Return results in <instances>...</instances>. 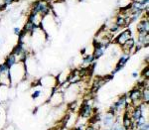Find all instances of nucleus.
<instances>
[{
    "label": "nucleus",
    "instance_id": "4468645a",
    "mask_svg": "<svg viewBox=\"0 0 149 130\" xmlns=\"http://www.w3.org/2000/svg\"><path fill=\"white\" fill-rule=\"evenodd\" d=\"M141 76H143L144 79H149V68H148V65L143 69L142 73H141Z\"/></svg>",
    "mask_w": 149,
    "mask_h": 130
},
{
    "label": "nucleus",
    "instance_id": "5701e85b",
    "mask_svg": "<svg viewBox=\"0 0 149 130\" xmlns=\"http://www.w3.org/2000/svg\"><path fill=\"white\" fill-rule=\"evenodd\" d=\"M103 130H110V128L109 129V128H107V129H103Z\"/></svg>",
    "mask_w": 149,
    "mask_h": 130
},
{
    "label": "nucleus",
    "instance_id": "9d476101",
    "mask_svg": "<svg viewBox=\"0 0 149 130\" xmlns=\"http://www.w3.org/2000/svg\"><path fill=\"white\" fill-rule=\"evenodd\" d=\"M93 62H95V57L93 56V54L92 55H86V56L84 57V59H83L84 67L91 66V65H92Z\"/></svg>",
    "mask_w": 149,
    "mask_h": 130
},
{
    "label": "nucleus",
    "instance_id": "423d86ee",
    "mask_svg": "<svg viewBox=\"0 0 149 130\" xmlns=\"http://www.w3.org/2000/svg\"><path fill=\"white\" fill-rule=\"evenodd\" d=\"M132 123H133V121H132L129 112H127V111L124 110V113H123V115H122V122H121V124L123 125L124 127H125L126 130H129V128H130V126H131Z\"/></svg>",
    "mask_w": 149,
    "mask_h": 130
},
{
    "label": "nucleus",
    "instance_id": "f257e3e1",
    "mask_svg": "<svg viewBox=\"0 0 149 130\" xmlns=\"http://www.w3.org/2000/svg\"><path fill=\"white\" fill-rule=\"evenodd\" d=\"M31 12L38 13V14H40L42 17H44V16L49 14L50 6L48 5V3H46V2H43V1H41V0H37V1H35L34 3H33Z\"/></svg>",
    "mask_w": 149,
    "mask_h": 130
},
{
    "label": "nucleus",
    "instance_id": "dca6fc26",
    "mask_svg": "<svg viewBox=\"0 0 149 130\" xmlns=\"http://www.w3.org/2000/svg\"><path fill=\"white\" fill-rule=\"evenodd\" d=\"M41 93H42V92H41V90H35L34 92L32 93V95H31V96H32L33 99H37L38 97H40Z\"/></svg>",
    "mask_w": 149,
    "mask_h": 130
},
{
    "label": "nucleus",
    "instance_id": "6ab92c4d",
    "mask_svg": "<svg viewBox=\"0 0 149 130\" xmlns=\"http://www.w3.org/2000/svg\"><path fill=\"white\" fill-rule=\"evenodd\" d=\"M13 32H14V34L18 36L19 34H20V32H21V29L19 27H14L13 28Z\"/></svg>",
    "mask_w": 149,
    "mask_h": 130
},
{
    "label": "nucleus",
    "instance_id": "f3484780",
    "mask_svg": "<svg viewBox=\"0 0 149 130\" xmlns=\"http://www.w3.org/2000/svg\"><path fill=\"white\" fill-rule=\"evenodd\" d=\"M137 130H149V123L148 122H145V123L141 124L137 128Z\"/></svg>",
    "mask_w": 149,
    "mask_h": 130
},
{
    "label": "nucleus",
    "instance_id": "7ed1b4c3",
    "mask_svg": "<svg viewBox=\"0 0 149 130\" xmlns=\"http://www.w3.org/2000/svg\"><path fill=\"white\" fill-rule=\"evenodd\" d=\"M131 37H132L131 30L130 29H125V30H123L121 33H119V34L115 37V39L113 40V43L119 46H122L127 40L130 39Z\"/></svg>",
    "mask_w": 149,
    "mask_h": 130
},
{
    "label": "nucleus",
    "instance_id": "2eb2a0df",
    "mask_svg": "<svg viewBox=\"0 0 149 130\" xmlns=\"http://www.w3.org/2000/svg\"><path fill=\"white\" fill-rule=\"evenodd\" d=\"M9 71V69L7 68V66L4 63H2V64H0V74H5L7 72Z\"/></svg>",
    "mask_w": 149,
    "mask_h": 130
},
{
    "label": "nucleus",
    "instance_id": "9b49d317",
    "mask_svg": "<svg viewBox=\"0 0 149 130\" xmlns=\"http://www.w3.org/2000/svg\"><path fill=\"white\" fill-rule=\"evenodd\" d=\"M141 100L143 103L148 104L149 102V88H144L141 90Z\"/></svg>",
    "mask_w": 149,
    "mask_h": 130
},
{
    "label": "nucleus",
    "instance_id": "f03ea898",
    "mask_svg": "<svg viewBox=\"0 0 149 130\" xmlns=\"http://www.w3.org/2000/svg\"><path fill=\"white\" fill-rule=\"evenodd\" d=\"M93 114V107L92 106L90 101L85 100V101L81 103L80 109H79V117L80 118L88 119Z\"/></svg>",
    "mask_w": 149,
    "mask_h": 130
},
{
    "label": "nucleus",
    "instance_id": "1a4fd4ad",
    "mask_svg": "<svg viewBox=\"0 0 149 130\" xmlns=\"http://www.w3.org/2000/svg\"><path fill=\"white\" fill-rule=\"evenodd\" d=\"M114 118H115V115L111 114V113H109V112H107V114L104 115V117L102 118L103 125H104V126H111L115 120Z\"/></svg>",
    "mask_w": 149,
    "mask_h": 130
},
{
    "label": "nucleus",
    "instance_id": "39448f33",
    "mask_svg": "<svg viewBox=\"0 0 149 130\" xmlns=\"http://www.w3.org/2000/svg\"><path fill=\"white\" fill-rule=\"evenodd\" d=\"M135 45H136L135 40H134V38H132V37H131L130 39L127 40L126 42L121 46L122 51H123V53H124L125 55H130V53H131V52H133Z\"/></svg>",
    "mask_w": 149,
    "mask_h": 130
},
{
    "label": "nucleus",
    "instance_id": "6e6552de",
    "mask_svg": "<svg viewBox=\"0 0 149 130\" xmlns=\"http://www.w3.org/2000/svg\"><path fill=\"white\" fill-rule=\"evenodd\" d=\"M16 63H17V57H16L14 54H12V53H10V54L5 58V61H4V64L6 65L7 68L9 70H10Z\"/></svg>",
    "mask_w": 149,
    "mask_h": 130
},
{
    "label": "nucleus",
    "instance_id": "f8f14e48",
    "mask_svg": "<svg viewBox=\"0 0 149 130\" xmlns=\"http://www.w3.org/2000/svg\"><path fill=\"white\" fill-rule=\"evenodd\" d=\"M103 55H104V49H103V48H97V49H93V56L95 57V61L100 59V58H102Z\"/></svg>",
    "mask_w": 149,
    "mask_h": 130
},
{
    "label": "nucleus",
    "instance_id": "4be33fe9",
    "mask_svg": "<svg viewBox=\"0 0 149 130\" xmlns=\"http://www.w3.org/2000/svg\"><path fill=\"white\" fill-rule=\"evenodd\" d=\"M86 48H84L83 50H81V55H85L86 54Z\"/></svg>",
    "mask_w": 149,
    "mask_h": 130
},
{
    "label": "nucleus",
    "instance_id": "ddd939ff",
    "mask_svg": "<svg viewBox=\"0 0 149 130\" xmlns=\"http://www.w3.org/2000/svg\"><path fill=\"white\" fill-rule=\"evenodd\" d=\"M110 130H126V129H125V127L121 124V122L117 119V120H114L113 124L110 126Z\"/></svg>",
    "mask_w": 149,
    "mask_h": 130
},
{
    "label": "nucleus",
    "instance_id": "a211bd4d",
    "mask_svg": "<svg viewBox=\"0 0 149 130\" xmlns=\"http://www.w3.org/2000/svg\"><path fill=\"white\" fill-rule=\"evenodd\" d=\"M85 124H77L72 130H85Z\"/></svg>",
    "mask_w": 149,
    "mask_h": 130
},
{
    "label": "nucleus",
    "instance_id": "aec40b11",
    "mask_svg": "<svg viewBox=\"0 0 149 130\" xmlns=\"http://www.w3.org/2000/svg\"><path fill=\"white\" fill-rule=\"evenodd\" d=\"M14 2V0H3V3L5 4V5H10V4H12Z\"/></svg>",
    "mask_w": 149,
    "mask_h": 130
},
{
    "label": "nucleus",
    "instance_id": "b1692460",
    "mask_svg": "<svg viewBox=\"0 0 149 130\" xmlns=\"http://www.w3.org/2000/svg\"><path fill=\"white\" fill-rule=\"evenodd\" d=\"M0 78H1V74H0Z\"/></svg>",
    "mask_w": 149,
    "mask_h": 130
},
{
    "label": "nucleus",
    "instance_id": "412c9836",
    "mask_svg": "<svg viewBox=\"0 0 149 130\" xmlns=\"http://www.w3.org/2000/svg\"><path fill=\"white\" fill-rule=\"evenodd\" d=\"M138 73L137 72H133V73H132V78H134V79H136V78H138Z\"/></svg>",
    "mask_w": 149,
    "mask_h": 130
},
{
    "label": "nucleus",
    "instance_id": "20e7f679",
    "mask_svg": "<svg viewBox=\"0 0 149 130\" xmlns=\"http://www.w3.org/2000/svg\"><path fill=\"white\" fill-rule=\"evenodd\" d=\"M138 34H148L149 31V21L148 17L140 20L137 24V27H136Z\"/></svg>",
    "mask_w": 149,
    "mask_h": 130
},
{
    "label": "nucleus",
    "instance_id": "0eeeda50",
    "mask_svg": "<svg viewBox=\"0 0 149 130\" xmlns=\"http://www.w3.org/2000/svg\"><path fill=\"white\" fill-rule=\"evenodd\" d=\"M24 46H25L24 42H18V44L13 48V50H12V54H14L16 57L19 58L24 52L26 51Z\"/></svg>",
    "mask_w": 149,
    "mask_h": 130
}]
</instances>
